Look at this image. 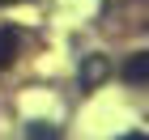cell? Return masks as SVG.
Listing matches in <instances>:
<instances>
[{
  "label": "cell",
  "mask_w": 149,
  "mask_h": 140,
  "mask_svg": "<svg viewBox=\"0 0 149 140\" xmlns=\"http://www.w3.org/2000/svg\"><path fill=\"white\" fill-rule=\"evenodd\" d=\"M17 34H13V30H0V68H9L13 59H17Z\"/></svg>",
  "instance_id": "cell-1"
},
{
  "label": "cell",
  "mask_w": 149,
  "mask_h": 140,
  "mask_svg": "<svg viewBox=\"0 0 149 140\" xmlns=\"http://www.w3.org/2000/svg\"><path fill=\"white\" fill-rule=\"evenodd\" d=\"M145 68H149V55H136V59H132V64L124 68V77L136 85V81H145Z\"/></svg>",
  "instance_id": "cell-2"
},
{
  "label": "cell",
  "mask_w": 149,
  "mask_h": 140,
  "mask_svg": "<svg viewBox=\"0 0 149 140\" xmlns=\"http://www.w3.org/2000/svg\"><path fill=\"white\" fill-rule=\"evenodd\" d=\"M0 4H9V0H0Z\"/></svg>",
  "instance_id": "cell-3"
}]
</instances>
